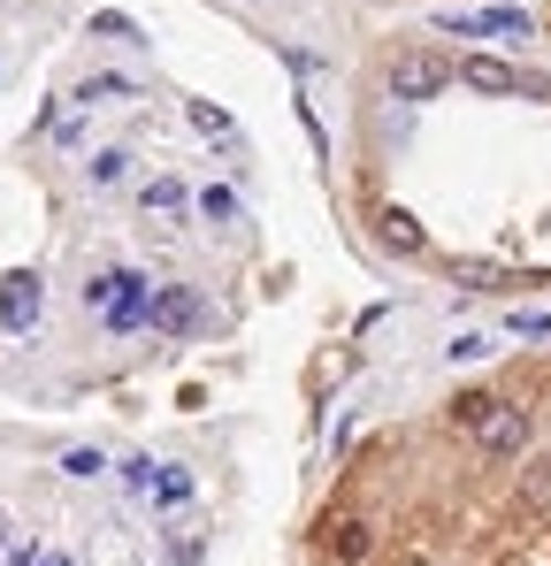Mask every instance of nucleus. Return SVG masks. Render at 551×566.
I'll use <instances>...</instances> for the list:
<instances>
[{
	"label": "nucleus",
	"mask_w": 551,
	"mask_h": 566,
	"mask_svg": "<svg viewBox=\"0 0 551 566\" xmlns=\"http://www.w3.org/2000/svg\"><path fill=\"white\" fill-rule=\"evenodd\" d=\"M39 306H46V283L31 276V269H15V276L0 283V322L8 329H39Z\"/></svg>",
	"instance_id": "7"
},
{
	"label": "nucleus",
	"mask_w": 551,
	"mask_h": 566,
	"mask_svg": "<svg viewBox=\"0 0 551 566\" xmlns=\"http://www.w3.org/2000/svg\"><path fill=\"white\" fill-rule=\"evenodd\" d=\"M154 505H162V513H184V505H191V474L162 468V474H154Z\"/></svg>",
	"instance_id": "12"
},
{
	"label": "nucleus",
	"mask_w": 551,
	"mask_h": 566,
	"mask_svg": "<svg viewBox=\"0 0 551 566\" xmlns=\"http://www.w3.org/2000/svg\"><path fill=\"white\" fill-rule=\"evenodd\" d=\"M138 214H146V222H184V214H191V185H184V177H146V185H138Z\"/></svg>",
	"instance_id": "8"
},
{
	"label": "nucleus",
	"mask_w": 551,
	"mask_h": 566,
	"mask_svg": "<svg viewBox=\"0 0 551 566\" xmlns=\"http://www.w3.org/2000/svg\"><path fill=\"white\" fill-rule=\"evenodd\" d=\"M375 245H383V253H422L429 230H422L406 207H383V214H375Z\"/></svg>",
	"instance_id": "9"
},
{
	"label": "nucleus",
	"mask_w": 551,
	"mask_h": 566,
	"mask_svg": "<svg viewBox=\"0 0 551 566\" xmlns=\"http://www.w3.org/2000/svg\"><path fill=\"white\" fill-rule=\"evenodd\" d=\"M506 329H513V337H551V314H537V306H521V314H513Z\"/></svg>",
	"instance_id": "20"
},
{
	"label": "nucleus",
	"mask_w": 551,
	"mask_h": 566,
	"mask_svg": "<svg viewBox=\"0 0 551 566\" xmlns=\"http://www.w3.org/2000/svg\"><path fill=\"white\" fill-rule=\"evenodd\" d=\"M529 497H551V460H544V474H529Z\"/></svg>",
	"instance_id": "23"
},
{
	"label": "nucleus",
	"mask_w": 551,
	"mask_h": 566,
	"mask_svg": "<svg viewBox=\"0 0 551 566\" xmlns=\"http://www.w3.org/2000/svg\"><path fill=\"white\" fill-rule=\"evenodd\" d=\"M8 566H39V552H31V544H15V552H8Z\"/></svg>",
	"instance_id": "24"
},
{
	"label": "nucleus",
	"mask_w": 551,
	"mask_h": 566,
	"mask_svg": "<svg viewBox=\"0 0 551 566\" xmlns=\"http://www.w3.org/2000/svg\"><path fill=\"white\" fill-rule=\"evenodd\" d=\"M445 31H459V39H529L537 15L529 8H482V15H445Z\"/></svg>",
	"instance_id": "6"
},
{
	"label": "nucleus",
	"mask_w": 551,
	"mask_h": 566,
	"mask_svg": "<svg viewBox=\"0 0 551 566\" xmlns=\"http://www.w3.org/2000/svg\"><path fill=\"white\" fill-rule=\"evenodd\" d=\"M199 322H207V306H199V291H191V283H154V329L191 337Z\"/></svg>",
	"instance_id": "5"
},
{
	"label": "nucleus",
	"mask_w": 551,
	"mask_h": 566,
	"mask_svg": "<svg viewBox=\"0 0 551 566\" xmlns=\"http://www.w3.org/2000/svg\"><path fill=\"white\" fill-rule=\"evenodd\" d=\"M92 31H100V39H138V23H131V15H107V8L92 15Z\"/></svg>",
	"instance_id": "21"
},
{
	"label": "nucleus",
	"mask_w": 551,
	"mask_h": 566,
	"mask_svg": "<svg viewBox=\"0 0 551 566\" xmlns=\"http://www.w3.org/2000/svg\"><path fill=\"white\" fill-rule=\"evenodd\" d=\"M184 115H191V130H199V138H215V146H230V115H222L215 99H184Z\"/></svg>",
	"instance_id": "11"
},
{
	"label": "nucleus",
	"mask_w": 551,
	"mask_h": 566,
	"mask_svg": "<svg viewBox=\"0 0 551 566\" xmlns=\"http://www.w3.org/2000/svg\"><path fill=\"white\" fill-rule=\"evenodd\" d=\"M330 552H337V559H367V552H375V536H367L361 521H337V528H330Z\"/></svg>",
	"instance_id": "15"
},
{
	"label": "nucleus",
	"mask_w": 551,
	"mask_h": 566,
	"mask_svg": "<svg viewBox=\"0 0 551 566\" xmlns=\"http://www.w3.org/2000/svg\"><path fill=\"white\" fill-rule=\"evenodd\" d=\"M85 306L115 329V337H131V329H146V322H154V283L138 276V269H107V276L85 283Z\"/></svg>",
	"instance_id": "2"
},
{
	"label": "nucleus",
	"mask_w": 551,
	"mask_h": 566,
	"mask_svg": "<svg viewBox=\"0 0 551 566\" xmlns=\"http://www.w3.org/2000/svg\"><path fill=\"white\" fill-rule=\"evenodd\" d=\"M154 474H162L154 460H123V490H154Z\"/></svg>",
	"instance_id": "22"
},
{
	"label": "nucleus",
	"mask_w": 551,
	"mask_h": 566,
	"mask_svg": "<svg viewBox=\"0 0 551 566\" xmlns=\"http://www.w3.org/2000/svg\"><path fill=\"white\" fill-rule=\"evenodd\" d=\"M131 93H138L131 77H92V85H85L77 99H85V107H100V99H131Z\"/></svg>",
	"instance_id": "17"
},
{
	"label": "nucleus",
	"mask_w": 551,
	"mask_h": 566,
	"mask_svg": "<svg viewBox=\"0 0 551 566\" xmlns=\"http://www.w3.org/2000/svg\"><path fill=\"white\" fill-rule=\"evenodd\" d=\"M100 468H107V460H100L92 444H77V452H62V474H70V482H92Z\"/></svg>",
	"instance_id": "18"
},
{
	"label": "nucleus",
	"mask_w": 551,
	"mask_h": 566,
	"mask_svg": "<svg viewBox=\"0 0 551 566\" xmlns=\"http://www.w3.org/2000/svg\"><path fill=\"white\" fill-rule=\"evenodd\" d=\"M445 353H453V360H482V353H490V337H482V329H459Z\"/></svg>",
	"instance_id": "19"
},
{
	"label": "nucleus",
	"mask_w": 551,
	"mask_h": 566,
	"mask_svg": "<svg viewBox=\"0 0 551 566\" xmlns=\"http://www.w3.org/2000/svg\"><path fill=\"white\" fill-rule=\"evenodd\" d=\"M453 283H467V291H513V276H506V269H490V261H459Z\"/></svg>",
	"instance_id": "14"
},
{
	"label": "nucleus",
	"mask_w": 551,
	"mask_h": 566,
	"mask_svg": "<svg viewBox=\"0 0 551 566\" xmlns=\"http://www.w3.org/2000/svg\"><path fill=\"white\" fill-rule=\"evenodd\" d=\"M453 77H459V70L437 54V46H406V54H391V99H437Z\"/></svg>",
	"instance_id": "3"
},
{
	"label": "nucleus",
	"mask_w": 551,
	"mask_h": 566,
	"mask_svg": "<svg viewBox=\"0 0 551 566\" xmlns=\"http://www.w3.org/2000/svg\"><path fill=\"white\" fill-rule=\"evenodd\" d=\"M453 421L490 452V460H513L521 444H529V413L521 406H506V398H482V390H467V398H453Z\"/></svg>",
	"instance_id": "1"
},
{
	"label": "nucleus",
	"mask_w": 551,
	"mask_h": 566,
	"mask_svg": "<svg viewBox=\"0 0 551 566\" xmlns=\"http://www.w3.org/2000/svg\"><path fill=\"white\" fill-rule=\"evenodd\" d=\"M77 130H85V99H54V107H46V138H62V146H70Z\"/></svg>",
	"instance_id": "13"
},
{
	"label": "nucleus",
	"mask_w": 551,
	"mask_h": 566,
	"mask_svg": "<svg viewBox=\"0 0 551 566\" xmlns=\"http://www.w3.org/2000/svg\"><path fill=\"white\" fill-rule=\"evenodd\" d=\"M0 552H8V521H0Z\"/></svg>",
	"instance_id": "26"
},
{
	"label": "nucleus",
	"mask_w": 551,
	"mask_h": 566,
	"mask_svg": "<svg viewBox=\"0 0 551 566\" xmlns=\"http://www.w3.org/2000/svg\"><path fill=\"white\" fill-rule=\"evenodd\" d=\"M459 85L467 93H490V99H506V93H551L544 77H521L513 62H498V54H467L459 62Z\"/></svg>",
	"instance_id": "4"
},
{
	"label": "nucleus",
	"mask_w": 551,
	"mask_h": 566,
	"mask_svg": "<svg viewBox=\"0 0 551 566\" xmlns=\"http://www.w3.org/2000/svg\"><path fill=\"white\" fill-rule=\"evenodd\" d=\"M39 566H77V559H70V552H46V559H39Z\"/></svg>",
	"instance_id": "25"
},
{
	"label": "nucleus",
	"mask_w": 551,
	"mask_h": 566,
	"mask_svg": "<svg viewBox=\"0 0 551 566\" xmlns=\"http://www.w3.org/2000/svg\"><path fill=\"white\" fill-rule=\"evenodd\" d=\"M85 177L100 191H115V185H131V146H100V154H92L85 161Z\"/></svg>",
	"instance_id": "10"
},
{
	"label": "nucleus",
	"mask_w": 551,
	"mask_h": 566,
	"mask_svg": "<svg viewBox=\"0 0 551 566\" xmlns=\"http://www.w3.org/2000/svg\"><path fill=\"white\" fill-rule=\"evenodd\" d=\"M199 214H207V222H238V214H246V207H238V191H199Z\"/></svg>",
	"instance_id": "16"
}]
</instances>
